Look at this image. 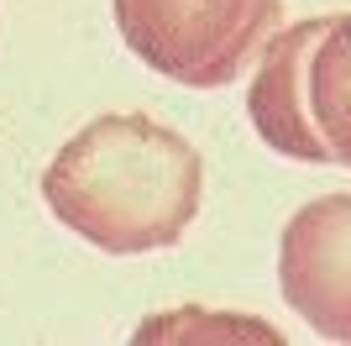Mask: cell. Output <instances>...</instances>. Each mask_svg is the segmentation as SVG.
I'll return each instance as SVG.
<instances>
[{"label":"cell","instance_id":"7a4b0ae2","mask_svg":"<svg viewBox=\"0 0 351 346\" xmlns=\"http://www.w3.org/2000/svg\"><path fill=\"white\" fill-rule=\"evenodd\" d=\"M247 115L283 158L351 168V11L309 16L267 37Z\"/></svg>","mask_w":351,"mask_h":346},{"label":"cell","instance_id":"6da1fadb","mask_svg":"<svg viewBox=\"0 0 351 346\" xmlns=\"http://www.w3.org/2000/svg\"><path fill=\"white\" fill-rule=\"evenodd\" d=\"M47 210L116 257L173 246L199 216L205 158L189 137L142 111L73 131L43 173Z\"/></svg>","mask_w":351,"mask_h":346},{"label":"cell","instance_id":"3957f363","mask_svg":"<svg viewBox=\"0 0 351 346\" xmlns=\"http://www.w3.org/2000/svg\"><path fill=\"white\" fill-rule=\"evenodd\" d=\"M116 32L152 73L189 89H226L267 47L283 0H110Z\"/></svg>","mask_w":351,"mask_h":346},{"label":"cell","instance_id":"277c9868","mask_svg":"<svg viewBox=\"0 0 351 346\" xmlns=\"http://www.w3.org/2000/svg\"><path fill=\"white\" fill-rule=\"evenodd\" d=\"M278 288L315 336L351 341V189L309 200L283 226Z\"/></svg>","mask_w":351,"mask_h":346}]
</instances>
